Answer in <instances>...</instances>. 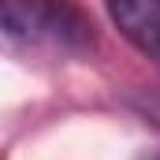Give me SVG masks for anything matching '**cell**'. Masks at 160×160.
Segmentation results:
<instances>
[{
	"instance_id": "obj_1",
	"label": "cell",
	"mask_w": 160,
	"mask_h": 160,
	"mask_svg": "<svg viewBox=\"0 0 160 160\" xmlns=\"http://www.w3.org/2000/svg\"><path fill=\"white\" fill-rule=\"evenodd\" d=\"M4 38L26 52L78 56L93 48V26L67 0H0Z\"/></svg>"
},
{
	"instance_id": "obj_2",
	"label": "cell",
	"mask_w": 160,
	"mask_h": 160,
	"mask_svg": "<svg viewBox=\"0 0 160 160\" xmlns=\"http://www.w3.org/2000/svg\"><path fill=\"white\" fill-rule=\"evenodd\" d=\"M112 26L142 56L160 63V0H104Z\"/></svg>"
},
{
	"instance_id": "obj_3",
	"label": "cell",
	"mask_w": 160,
	"mask_h": 160,
	"mask_svg": "<svg viewBox=\"0 0 160 160\" xmlns=\"http://www.w3.org/2000/svg\"><path fill=\"white\" fill-rule=\"evenodd\" d=\"M145 112H153V119L160 123V97H153V101H149V104H145Z\"/></svg>"
}]
</instances>
